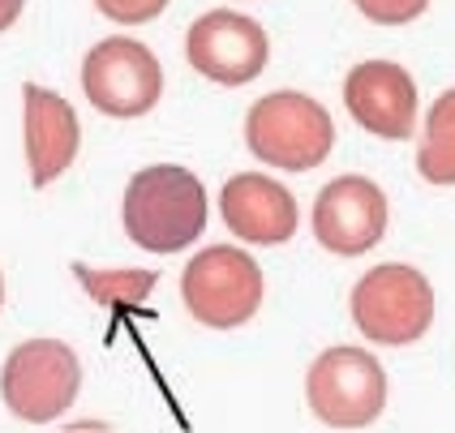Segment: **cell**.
I'll use <instances>...</instances> for the list:
<instances>
[{"label":"cell","instance_id":"obj_1","mask_svg":"<svg viewBox=\"0 0 455 433\" xmlns=\"http://www.w3.org/2000/svg\"><path fill=\"white\" fill-rule=\"evenodd\" d=\"M125 236L147 254H180L206 228V189L189 168H142L125 185L121 202Z\"/></svg>","mask_w":455,"mask_h":433},{"label":"cell","instance_id":"obj_2","mask_svg":"<svg viewBox=\"0 0 455 433\" xmlns=\"http://www.w3.org/2000/svg\"><path fill=\"white\" fill-rule=\"evenodd\" d=\"M348 305H353L356 331L382 348H408L426 339V331L434 327V287L408 262H382L365 271Z\"/></svg>","mask_w":455,"mask_h":433},{"label":"cell","instance_id":"obj_3","mask_svg":"<svg viewBox=\"0 0 455 433\" xmlns=\"http://www.w3.org/2000/svg\"><path fill=\"white\" fill-rule=\"evenodd\" d=\"M245 142L267 168L309 172L335 146V125L318 99H309L301 91H275L250 107Z\"/></svg>","mask_w":455,"mask_h":433},{"label":"cell","instance_id":"obj_4","mask_svg":"<svg viewBox=\"0 0 455 433\" xmlns=\"http://www.w3.org/2000/svg\"><path fill=\"white\" fill-rule=\"evenodd\" d=\"M262 266L232 245H211L180 271V301L189 318L211 331L245 327L262 305Z\"/></svg>","mask_w":455,"mask_h":433},{"label":"cell","instance_id":"obj_5","mask_svg":"<svg viewBox=\"0 0 455 433\" xmlns=\"http://www.w3.org/2000/svg\"><path fill=\"white\" fill-rule=\"evenodd\" d=\"M82 386V360L60 339H26L0 369L4 408L26 425H48L74 408Z\"/></svg>","mask_w":455,"mask_h":433},{"label":"cell","instance_id":"obj_6","mask_svg":"<svg viewBox=\"0 0 455 433\" xmlns=\"http://www.w3.org/2000/svg\"><path fill=\"white\" fill-rule=\"evenodd\" d=\"M305 399L331 429H365L387 408V374L365 348H327L309 365Z\"/></svg>","mask_w":455,"mask_h":433},{"label":"cell","instance_id":"obj_7","mask_svg":"<svg viewBox=\"0 0 455 433\" xmlns=\"http://www.w3.org/2000/svg\"><path fill=\"white\" fill-rule=\"evenodd\" d=\"M82 91L103 116H147L164 95V69L138 39H103L82 60Z\"/></svg>","mask_w":455,"mask_h":433},{"label":"cell","instance_id":"obj_8","mask_svg":"<svg viewBox=\"0 0 455 433\" xmlns=\"http://www.w3.org/2000/svg\"><path fill=\"white\" fill-rule=\"evenodd\" d=\"M185 56L189 65L203 77L220 82V86H245L267 69V30L245 18V13H228L215 9L189 26V39H185Z\"/></svg>","mask_w":455,"mask_h":433},{"label":"cell","instance_id":"obj_9","mask_svg":"<svg viewBox=\"0 0 455 433\" xmlns=\"http://www.w3.org/2000/svg\"><path fill=\"white\" fill-rule=\"evenodd\" d=\"M387 232V198L370 177H339L318 189L314 202V236L339 257L370 254Z\"/></svg>","mask_w":455,"mask_h":433},{"label":"cell","instance_id":"obj_10","mask_svg":"<svg viewBox=\"0 0 455 433\" xmlns=\"http://www.w3.org/2000/svg\"><path fill=\"white\" fill-rule=\"evenodd\" d=\"M344 103L353 121L374 138L404 142L417 129V82L404 65L391 60H365L344 82Z\"/></svg>","mask_w":455,"mask_h":433},{"label":"cell","instance_id":"obj_11","mask_svg":"<svg viewBox=\"0 0 455 433\" xmlns=\"http://www.w3.org/2000/svg\"><path fill=\"white\" fill-rule=\"evenodd\" d=\"M224 228L241 236L245 245H283L297 236V202L279 180L262 172H241L224 185L220 193Z\"/></svg>","mask_w":455,"mask_h":433},{"label":"cell","instance_id":"obj_12","mask_svg":"<svg viewBox=\"0 0 455 433\" xmlns=\"http://www.w3.org/2000/svg\"><path fill=\"white\" fill-rule=\"evenodd\" d=\"M22 99H26V168H30V180L44 189V185L65 177V168L74 163L82 129H77L74 107L56 91H44V86L30 82L22 91Z\"/></svg>","mask_w":455,"mask_h":433},{"label":"cell","instance_id":"obj_13","mask_svg":"<svg viewBox=\"0 0 455 433\" xmlns=\"http://www.w3.org/2000/svg\"><path fill=\"white\" fill-rule=\"evenodd\" d=\"M417 172L430 185H455V86L434 99L426 116V138L417 151Z\"/></svg>","mask_w":455,"mask_h":433},{"label":"cell","instance_id":"obj_14","mask_svg":"<svg viewBox=\"0 0 455 433\" xmlns=\"http://www.w3.org/2000/svg\"><path fill=\"white\" fill-rule=\"evenodd\" d=\"M74 275L108 309H138L151 296L155 283H159L155 271H138V266H125V271H91L86 262H74Z\"/></svg>","mask_w":455,"mask_h":433},{"label":"cell","instance_id":"obj_15","mask_svg":"<svg viewBox=\"0 0 455 433\" xmlns=\"http://www.w3.org/2000/svg\"><path fill=\"white\" fill-rule=\"evenodd\" d=\"M353 4L379 26H404L430 9V0H353Z\"/></svg>","mask_w":455,"mask_h":433},{"label":"cell","instance_id":"obj_16","mask_svg":"<svg viewBox=\"0 0 455 433\" xmlns=\"http://www.w3.org/2000/svg\"><path fill=\"white\" fill-rule=\"evenodd\" d=\"M95 4H100L103 18H112L121 26H142L168 9V0H95Z\"/></svg>","mask_w":455,"mask_h":433},{"label":"cell","instance_id":"obj_17","mask_svg":"<svg viewBox=\"0 0 455 433\" xmlns=\"http://www.w3.org/2000/svg\"><path fill=\"white\" fill-rule=\"evenodd\" d=\"M22 4L26 0H0V30H9V26L22 18Z\"/></svg>","mask_w":455,"mask_h":433},{"label":"cell","instance_id":"obj_18","mask_svg":"<svg viewBox=\"0 0 455 433\" xmlns=\"http://www.w3.org/2000/svg\"><path fill=\"white\" fill-rule=\"evenodd\" d=\"M60 433H116V429L100 425V421H82V425H69V429H60Z\"/></svg>","mask_w":455,"mask_h":433},{"label":"cell","instance_id":"obj_19","mask_svg":"<svg viewBox=\"0 0 455 433\" xmlns=\"http://www.w3.org/2000/svg\"><path fill=\"white\" fill-rule=\"evenodd\" d=\"M0 305H4V279H0Z\"/></svg>","mask_w":455,"mask_h":433}]
</instances>
